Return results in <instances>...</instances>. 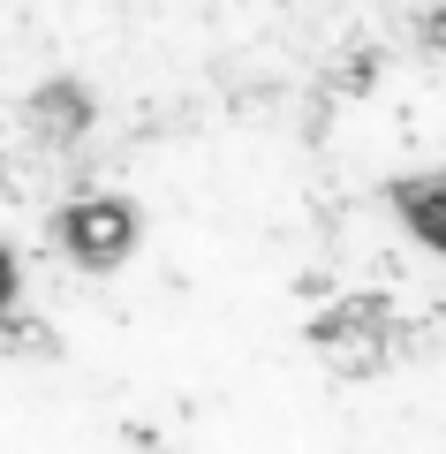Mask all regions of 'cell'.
Returning a JSON list of instances; mask_svg holds the SVG:
<instances>
[{
  "instance_id": "cell-1",
  "label": "cell",
  "mask_w": 446,
  "mask_h": 454,
  "mask_svg": "<svg viewBox=\"0 0 446 454\" xmlns=\"http://www.w3.org/2000/svg\"><path fill=\"white\" fill-rule=\"evenodd\" d=\"M129 235H137L129 205H68V212H61V243H68V258L91 265V273H106V265L129 258Z\"/></svg>"
},
{
  "instance_id": "cell-2",
  "label": "cell",
  "mask_w": 446,
  "mask_h": 454,
  "mask_svg": "<svg viewBox=\"0 0 446 454\" xmlns=\"http://www.w3.org/2000/svg\"><path fill=\"white\" fill-rule=\"evenodd\" d=\"M409 220L446 250V182H424V190H409Z\"/></svg>"
},
{
  "instance_id": "cell-3",
  "label": "cell",
  "mask_w": 446,
  "mask_h": 454,
  "mask_svg": "<svg viewBox=\"0 0 446 454\" xmlns=\"http://www.w3.org/2000/svg\"><path fill=\"white\" fill-rule=\"evenodd\" d=\"M8 295H16V265H8V250H0V310H8Z\"/></svg>"
}]
</instances>
